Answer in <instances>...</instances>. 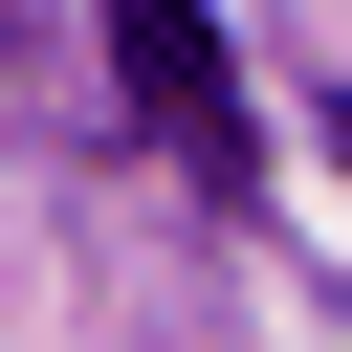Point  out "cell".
<instances>
[{
    "label": "cell",
    "instance_id": "cell-1",
    "mask_svg": "<svg viewBox=\"0 0 352 352\" xmlns=\"http://www.w3.org/2000/svg\"><path fill=\"white\" fill-rule=\"evenodd\" d=\"M110 88H132V132H154L198 198H264V110H242L220 0H110Z\"/></svg>",
    "mask_w": 352,
    "mask_h": 352
},
{
    "label": "cell",
    "instance_id": "cell-2",
    "mask_svg": "<svg viewBox=\"0 0 352 352\" xmlns=\"http://www.w3.org/2000/svg\"><path fill=\"white\" fill-rule=\"evenodd\" d=\"M330 154H352V110H330Z\"/></svg>",
    "mask_w": 352,
    "mask_h": 352
}]
</instances>
